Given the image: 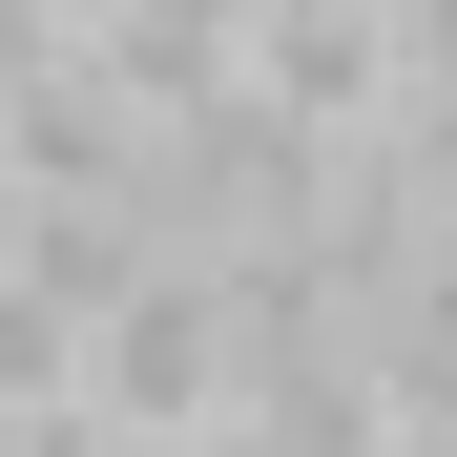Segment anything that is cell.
Wrapping results in <instances>:
<instances>
[{"instance_id": "6da1fadb", "label": "cell", "mask_w": 457, "mask_h": 457, "mask_svg": "<svg viewBox=\"0 0 457 457\" xmlns=\"http://www.w3.org/2000/svg\"><path fill=\"white\" fill-rule=\"evenodd\" d=\"M84 395L125 416V457H208V436H250V312H228V270H145L125 312L84 333Z\"/></svg>"}, {"instance_id": "7a4b0ae2", "label": "cell", "mask_w": 457, "mask_h": 457, "mask_svg": "<svg viewBox=\"0 0 457 457\" xmlns=\"http://www.w3.org/2000/svg\"><path fill=\"white\" fill-rule=\"evenodd\" d=\"M395 457H457V416H416V436H395Z\"/></svg>"}, {"instance_id": "3957f363", "label": "cell", "mask_w": 457, "mask_h": 457, "mask_svg": "<svg viewBox=\"0 0 457 457\" xmlns=\"http://www.w3.org/2000/svg\"><path fill=\"white\" fill-rule=\"evenodd\" d=\"M208 457H270V436H208Z\"/></svg>"}]
</instances>
